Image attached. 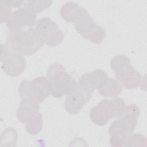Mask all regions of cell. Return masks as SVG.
I'll return each instance as SVG.
<instances>
[{
  "label": "cell",
  "mask_w": 147,
  "mask_h": 147,
  "mask_svg": "<svg viewBox=\"0 0 147 147\" xmlns=\"http://www.w3.org/2000/svg\"><path fill=\"white\" fill-rule=\"evenodd\" d=\"M94 91L87 90L79 84L75 89L67 96L65 100V109L67 113L71 114L79 113L91 99Z\"/></svg>",
  "instance_id": "obj_9"
},
{
  "label": "cell",
  "mask_w": 147,
  "mask_h": 147,
  "mask_svg": "<svg viewBox=\"0 0 147 147\" xmlns=\"http://www.w3.org/2000/svg\"><path fill=\"white\" fill-rule=\"evenodd\" d=\"M4 2L9 6L11 7H18L22 5L24 1H3Z\"/></svg>",
  "instance_id": "obj_21"
},
{
  "label": "cell",
  "mask_w": 147,
  "mask_h": 147,
  "mask_svg": "<svg viewBox=\"0 0 147 147\" xmlns=\"http://www.w3.org/2000/svg\"><path fill=\"white\" fill-rule=\"evenodd\" d=\"M110 65L117 79L127 89H136L142 83L140 74L132 67L130 59L123 55L114 56Z\"/></svg>",
  "instance_id": "obj_2"
},
{
  "label": "cell",
  "mask_w": 147,
  "mask_h": 147,
  "mask_svg": "<svg viewBox=\"0 0 147 147\" xmlns=\"http://www.w3.org/2000/svg\"><path fill=\"white\" fill-rule=\"evenodd\" d=\"M109 79L106 72L102 69H98L92 72H88L82 75L78 84L90 91L99 89Z\"/></svg>",
  "instance_id": "obj_12"
},
{
  "label": "cell",
  "mask_w": 147,
  "mask_h": 147,
  "mask_svg": "<svg viewBox=\"0 0 147 147\" xmlns=\"http://www.w3.org/2000/svg\"><path fill=\"white\" fill-rule=\"evenodd\" d=\"M53 3L52 1H26L23 4L25 8L36 14L41 12L50 7Z\"/></svg>",
  "instance_id": "obj_17"
},
{
  "label": "cell",
  "mask_w": 147,
  "mask_h": 147,
  "mask_svg": "<svg viewBox=\"0 0 147 147\" xmlns=\"http://www.w3.org/2000/svg\"><path fill=\"white\" fill-rule=\"evenodd\" d=\"M74 25L78 33L84 39L93 43L100 44L105 38V28L98 25L87 10Z\"/></svg>",
  "instance_id": "obj_7"
},
{
  "label": "cell",
  "mask_w": 147,
  "mask_h": 147,
  "mask_svg": "<svg viewBox=\"0 0 147 147\" xmlns=\"http://www.w3.org/2000/svg\"><path fill=\"white\" fill-rule=\"evenodd\" d=\"M25 127L27 132L31 135H37L42 129L43 119L42 114L37 111L32 115L25 122Z\"/></svg>",
  "instance_id": "obj_16"
},
{
  "label": "cell",
  "mask_w": 147,
  "mask_h": 147,
  "mask_svg": "<svg viewBox=\"0 0 147 147\" xmlns=\"http://www.w3.org/2000/svg\"><path fill=\"white\" fill-rule=\"evenodd\" d=\"M37 22L35 13L22 7L13 12L7 21L6 26L9 30H18L25 28H32Z\"/></svg>",
  "instance_id": "obj_10"
},
{
  "label": "cell",
  "mask_w": 147,
  "mask_h": 147,
  "mask_svg": "<svg viewBox=\"0 0 147 147\" xmlns=\"http://www.w3.org/2000/svg\"><path fill=\"white\" fill-rule=\"evenodd\" d=\"M1 61L3 71L6 75L13 77L20 75L26 65L24 55L14 51L6 44H1Z\"/></svg>",
  "instance_id": "obj_6"
},
{
  "label": "cell",
  "mask_w": 147,
  "mask_h": 147,
  "mask_svg": "<svg viewBox=\"0 0 147 147\" xmlns=\"http://www.w3.org/2000/svg\"><path fill=\"white\" fill-rule=\"evenodd\" d=\"M35 28L44 43L49 46H58L63 40V33L62 30L49 17H43L38 20L36 22Z\"/></svg>",
  "instance_id": "obj_8"
},
{
  "label": "cell",
  "mask_w": 147,
  "mask_h": 147,
  "mask_svg": "<svg viewBox=\"0 0 147 147\" xmlns=\"http://www.w3.org/2000/svg\"><path fill=\"white\" fill-rule=\"evenodd\" d=\"M147 140L146 138L139 133H130L126 136L123 146H146Z\"/></svg>",
  "instance_id": "obj_18"
},
{
  "label": "cell",
  "mask_w": 147,
  "mask_h": 147,
  "mask_svg": "<svg viewBox=\"0 0 147 147\" xmlns=\"http://www.w3.org/2000/svg\"><path fill=\"white\" fill-rule=\"evenodd\" d=\"M139 114L140 109L136 105H126L116 121L128 134H130L137 126Z\"/></svg>",
  "instance_id": "obj_11"
},
{
  "label": "cell",
  "mask_w": 147,
  "mask_h": 147,
  "mask_svg": "<svg viewBox=\"0 0 147 147\" xmlns=\"http://www.w3.org/2000/svg\"><path fill=\"white\" fill-rule=\"evenodd\" d=\"M86 11L76 3L67 2L62 6L60 14L64 21L74 24Z\"/></svg>",
  "instance_id": "obj_14"
},
{
  "label": "cell",
  "mask_w": 147,
  "mask_h": 147,
  "mask_svg": "<svg viewBox=\"0 0 147 147\" xmlns=\"http://www.w3.org/2000/svg\"><path fill=\"white\" fill-rule=\"evenodd\" d=\"M122 86L119 82L113 79H108L98 89L99 94L103 97L116 98L122 92Z\"/></svg>",
  "instance_id": "obj_15"
},
{
  "label": "cell",
  "mask_w": 147,
  "mask_h": 147,
  "mask_svg": "<svg viewBox=\"0 0 147 147\" xmlns=\"http://www.w3.org/2000/svg\"><path fill=\"white\" fill-rule=\"evenodd\" d=\"M17 141V134L12 127L6 129L1 134V143L5 145L14 146Z\"/></svg>",
  "instance_id": "obj_19"
},
{
  "label": "cell",
  "mask_w": 147,
  "mask_h": 147,
  "mask_svg": "<svg viewBox=\"0 0 147 147\" xmlns=\"http://www.w3.org/2000/svg\"><path fill=\"white\" fill-rule=\"evenodd\" d=\"M126 105L122 98L103 99L91 109V121L98 126H104L113 118H118Z\"/></svg>",
  "instance_id": "obj_4"
},
{
  "label": "cell",
  "mask_w": 147,
  "mask_h": 147,
  "mask_svg": "<svg viewBox=\"0 0 147 147\" xmlns=\"http://www.w3.org/2000/svg\"><path fill=\"white\" fill-rule=\"evenodd\" d=\"M48 78L52 86L51 95L55 98H61L71 93L77 84L60 64L55 63L48 68Z\"/></svg>",
  "instance_id": "obj_3"
},
{
  "label": "cell",
  "mask_w": 147,
  "mask_h": 147,
  "mask_svg": "<svg viewBox=\"0 0 147 147\" xmlns=\"http://www.w3.org/2000/svg\"><path fill=\"white\" fill-rule=\"evenodd\" d=\"M18 92L22 99H29L40 104L52 94V86L48 78L38 76L32 81L22 80Z\"/></svg>",
  "instance_id": "obj_5"
},
{
  "label": "cell",
  "mask_w": 147,
  "mask_h": 147,
  "mask_svg": "<svg viewBox=\"0 0 147 147\" xmlns=\"http://www.w3.org/2000/svg\"><path fill=\"white\" fill-rule=\"evenodd\" d=\"M9 47L22 55L30 56L37 52L44 42L35 28L9 30L6 44Z\"/></svg>",
  "instance_id": "obj_1"
},
{
  "label": "cell",
  "mask_w": 147,
  "mask_h": 147,
  "mask_svg": "<svg viewBox=\"0 0 147 147\" xmlns=\"http://www.w3.org/2000/svg\"><path fill=\"white\" fill-rule=\"evenodd\" d=\"M11 7L6 5L3 1H0L1 23L6 22L11 15Z\"/></svg>",
  "instance_id": "obj_20"
},
{
  "label": "cell",
  "mask_w": 147,
  "mask_h": 147,
  "mask_svg": "<svg viewBox=\"0 0 147 147\" xmlns=\"http://www.w3.org/2000/svg\"><path fill=\"white\" fill-rule=\"evenodd\" d=\"M39 109L37 102L29 99H22L16 113L17 118L21 122L25 123L28 119L38 111Z\"/></svg>",
  "instance_id": "obj_13"
}]
</instances>
